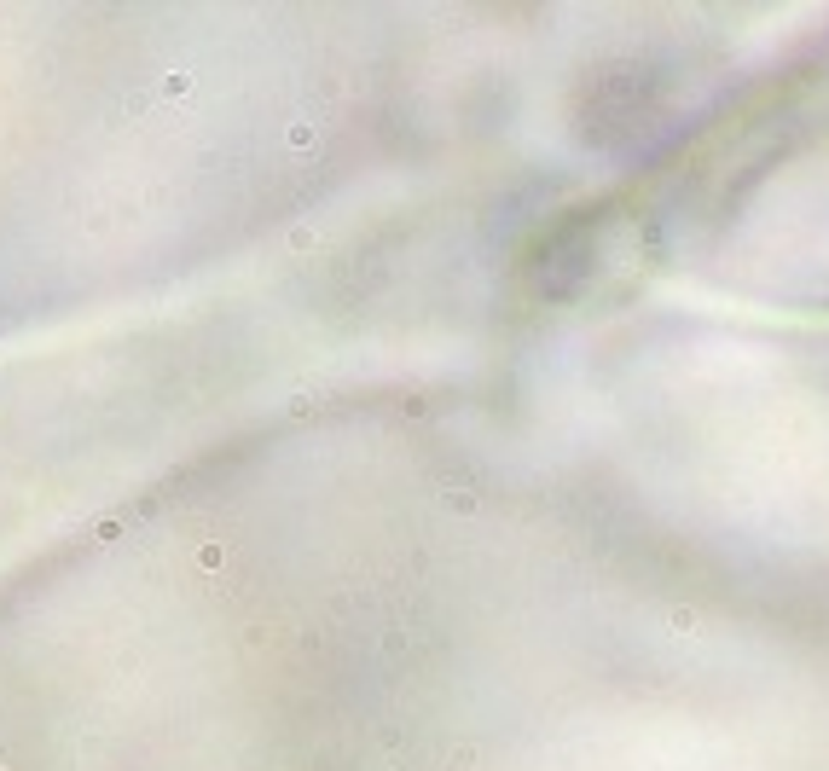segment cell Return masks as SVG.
<instances>
[{
  "instance_id": "obj_1",
  "label": "cell",
  "mask_w": 829,
  "mask_h": 771,
  "mask_svg": "<svg viewBox=\"0 0 829 771\" xmlns=\"http://www.w3.org/2000/svg\"><path fill=\"white\" fill-rule=\"evenodd\" d=\"M192 88V76L186 70H174V76H163V93H186Z\"/></svg>"
},
{
  "instance_id": "obj_2",
  "label": "cell",
  "mask_w": 829,
  "mask_h": 771,
  "mask_svg": "<svg viewBox=\"0 0 829 771\" xmlns=\"http://www.w3.org/2000/svg\"><path fill=\"white\" fill-rule=\"evenodd\" d=\"M447 504H453V510H475V493H470V487H453Z\"/></svg>"
},
{
  "instance_id": "obj_3",
  "label": "cell",
  "mask_w": 829,
  "mask_h": 771,
  "mask_svg": "<svg viewBox=\"0 0 829 771\" xmlns=\"http://www.w3.org/2000/svg\"><path fill=\"white\" fill-rule=\"evenodd\" d=\"M290 244H296V249H314V244H319V232H314V227H296V232H290Z\"/></svg>"
}]
</instances>
